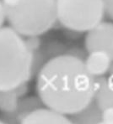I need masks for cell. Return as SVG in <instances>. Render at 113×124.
I'll return each mask as SVG.
<instances>
[{"mask_svg": "<svg viewBox=\"0 0 113 124\" xmlns=\"http://www.w3.org/2000/svg\"><path fill=\"white\" fill-rule=\"evenodd\" d=\"M20 98L16 88L0 91V112L3 113L15 112Z\"/></svg>", "mask_w": 113, "mask_h": 124, "instance_id": "cell-11", "label": "cell"}, {"mask_svg": "<svg viewBox=\"0 0 113 124\" xmlns=\"http://www.w3.org/2000/svg\"><path fill=\"white\" fill-rule=\"evenodd\" d=\"M101 110L93 101L81 112L71 116L72 123H101Z\"/></svg>", "mask_w": 113, "mask_h": 124, "instance_id": "cell-10", "label": "cell"}, {"mask_svg": "<svg viewBox=\"0 0 113 124\" xmlns=\"http://www.w3.org/2000/svg\"><path fill=\"white\" fill-rule=\"evenodd\" d=\"M31 79V54L23 35L12 27L0 28V91Z\"/></svg>", "mask_w": 113, "mask_h": 124, "instance_id": "cell-2", "label": "cell"}, {"mask_svg": "<svg viewBox=\"0 0 113 124\" xmlns=\"http://www.w3.org/2000/svg\"><path fill=\"white\" fill-rule=\"evenodd\" d=\"M21 123L68 124L72 123V121L67 115L44 106L29 113L22 120Z\"/></svg>", "mask_w": 113, "mask_h": 124, "instance_id": "cell-7", "label": "cell"}, {"mask_svg": "<svg viewBox=\"0 0 113 124\" xmlns=\"http://www.w3.org/2000/svg\"><path fill=\"white\" fill-rule=\"evenodd\" d=\"M6 19L23 36L41 35L57 21L56 0H3Z\"/></svg>", "mask_w": 113, "mask_h": 124, "instance_id": "cell-3", "label": "cell"}, {"mask_svg": "<svg viewBox=\"0 0 113 124\" xmlns=\"http://www.w3.org/2000/svg\"><path fill=\"white\" fill-rule=\"evenodd\" d=\"M57 21L67 30L88 32L106 15L104 0H56Z\"/></svg>", "mask_w": 113, "mask_h": 124, "instance_id": "cell-4", "label": "cell"}, {"mask_svg": "<svg viewBox=\"0 0 113 124\" xmlns=\"http://www.w3.org/2000/svg\"><path fill=\"white\" fill-rule=\"evenodd\" d=\"M25 40L30 51H34V50L40 49V47H41V41L39 38V35L27 36V38L25 39Z\"/></svg>", "mask_w": 113, "mask_h": 124, "instance_id": "cell-12", "label": "cell"}, {"mask_svg": "<svg viewBox=\"0 0 113 124\" xmlns=\"http://www.w3.org/2000/svg\"><path fill=\"white\" fill-rule=\"evenodd\" d=\"M106 15L113 20V0H104Z\"/></svg>", "mask_w": 113, "mask_h": 124, "instance_id": "cell-14", "label": "cell"}, {"mask_svg": "<svg viewBox=\"0 0 113 124\" xmlns=\"http://www.w3.org/2000/svg\"><path fill=\"white\" fill-rule=\"evenodd\" d=\"M94 102L101 110L113 106V78L101 76L96 78Z\"/></svg>", "mask_w": 113, "mask_h": 124, "instance_id": "cell-9", "label": "cell"}, {"mask_svg": "<svg viewBox=\"0 0 113 124\" xmlns=\"http://www.w3.org/2000/svg\"><path fill=\"white\" fill-rule=\"evenodd\" d=\"M0 123H3V121H2V120H1V119H0Z\"/></svg>", "mask_w": 113, "mask_h": 124, "instance_id": "cell-17", "label": "cell"}, {"mask_svg": "<svg viewBox=\"0 0 113 124\" xmlns=\"http://www.w3.org/2000/svg\"><path fill=\"white\" fill-rule=\"evenodd\" d=\"M39 96H23L19 99L15 112L9 113L1 112L0 119L4 123H21L22 120L29 113L39 107H44Z\"/></svg>", "mask_w": 113, "mask_h": 124, "instance_id": "cell-6", "label": "cell"}, {"mask_svg": "<svg viewBox=\"0 0 113 124\" xmlns=\"http://www.w3.org/2000/svg\"><path fill=\"white\" fill-rule=\"evenodd\" d=\"M85 46L88 53L101 50L113 58V23L102 21L86 32Z\"/></svg>", "mask_w": 113, "mask_h": 124, "instance_id": "cell-5", "label": "cell"}, {"mask_svg": "<svg viewBox=\"0 0 113 124\" xmlns=\"http://www.w3.org/2000/svg\"><path fill=\"white\" fill-rule=\"evenodd\" d=\"M101 123L113 124V106L104 109L101 112Z\"/></svg>", "mask_w": 113, "mask_h": 124, "instance_id": "cell-13", "label": "cell"}, {"mask_svg": "<svg viewBox=\"0 0 113 124\" xmlns=\"http://www.w3.org/2000/svg\"><path fill=\"white\" fill-rule=\"evenodd\" d=\"M96 78L72 54L51 58L36 74V90L46 107L72 116L94 101Z\"/></svg>", "mask_w": 113, "mask_h": 124, "instance_id": "cell-1", "label": "cell"}, {"mask_svg": "<svg viewBox=\"0 0 113 124\" xmlns=\"http://www.w3.org/2000/svg\"><path fill=\"white\" fill-rule=\"evenodd\" d=\"M5 20H7V19L4 5H3V0H0V28L3 27V23H4Z\"/></svg>", "mask_w": 113, "mask_h": 124, "instance_id": "cell-15", "label": "cell"}, {"mask_svg": "<svg viewBox=\"0 0 113 124\" xmlns=\"http://www.w3.org/2000/svg\"><path fill=\"white\" fill-rule=\"evenodd\" d=\"M109 74H110V76L111 77L113 78V61H112V67L110 69V71H109Z\"/></svg>", "mask_w": 113, "mask_h": 124, "instance_id": "cell-16", "label": "cell"}, {"mask_svg": "<svg viewBox=\"0 0 113 124\" xmlns=\"http://www.w3.org/2000/svg\"><path fill=\"white\" fill-rule=\"evenodd\" d=\"M113 58L109 53L101 50L89 52L85 64L86 69L94 77H101L110 71Z\"/></svg>", "mask_w": 113, "mask_h": 124, "instance_id": "cell-8", "label": "cell"}]
</instances>
